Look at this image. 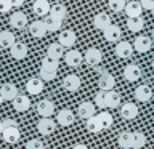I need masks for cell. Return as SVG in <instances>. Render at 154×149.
<instances>
[{"instance_id": "obj_43", "label": "cell", "mask_w": 154, "mask_h": 149, "mask_svg": "<svg viewBox=\"0 0 154 149\" xmlns=\"http://www.w3.org/2000/svg\"><path fill=\"white\" fill-rule=\"evenodd\" d=\"M3 127L7 128V127H18V123H16V120H13V119H5L3 120Z\"/></svg>"}, {"instance_id": "obj_17", "label": "cell", "mask_w": 154, "mask_h": 149, "mask_svg": "<svg viewBox=\"0 0 154 149\" xmlns=\"http://www.w3.org/2000/svg\"><path fill=\"white\" fill-rule=\"evenodd\" d=\"M111 18H109V14L108 13H98V14H95V18H93V26L98 29V31H104L108 26H111Z\"/></svg>"}, {"instance_id": "obj_41", "label": "cell", "mask_w": 154, "mask_h": 149, "mask_svg": "<svg viewBox=\"0 0 154 149\" xmlns=\"http://www.w3.org/2000/svg\"><path fill=\"white\" fill-rule=\"evenodd\" d=\"M13 7L11 0H0V13H7Z\"/></svg>"}, {"instance_id": "obj_2", "label": "cell", "mask_w": 154, "mask_h": 149, "mask_svg": "<svg viewBox=\"0 0 154 149\" xmlns=\"http://www.w3.org/2000/svg\"><path fill=\"white\" fill-rule=\"evenodd\" d=\"M114 77H112V74H109V72H106V71H103L100 74V77H98V88L100 90H103V91H109V90H112L114 88Z\"/></svg>"}, {"instance_id": "obj_8", "label": "cell", "mask_w": 154, "mask_h": 149, "mask_svg": "<svg viewBox=\"0 0 154 149\" xmlns=\"http://www.w3.org/2000/svg\"><path fill=\"white\" fill-rule=\"evenodd\" d=\"M75 38H77V37H75V32L71 31V29H66V31H63V32L60 34L58 42H60L64 48H71V47H74Z\"/></svg>"}, {"instance_id": "obj_50", "label": "cell", "mask_w": 154, "mask_h": 149, "mask_svg": "<svg viewBox=\"0 0 154 149\" xmlns=\"http://www.w3.org/2000/svg\"><path fill=\"white\" fill-rule=\"evenodd\" d=\"M152 37H154V29H152Z\"/></svg>"}, {"instance_id": "obj_46", "label": "cell", "mask_w": 154, "mask_h": 149, "mask_svg": "<svg viewBox=\"0 0 154 149\" xmlns=\"http://www.w3.org/2000/svg\"><path fill=\"white\" fill-rule=\"evenodd\" d=\"M5 101V98H3V93H2V88H0V104H2Z\"/></svg>"}, {"instance_id": "obj_35", "label": "cell", "mask_w": 154, "mask_h": 149, "mask_svg": "<svg viewBox=\"0 0 154 149\" xmlns=\"http://www.w3.org/2000/svg\"><path fill=\"white\" fill-rule=\"evenodd\" d=\"M58 66H60V59H56V58H51V56H48V55L42 59V64H40V67L55 69V71H58Z\"/></svg>"}, {"instance_id": "obj_29", "label": "cell", "mask_w": 154, "mask_h": 149, "mask_svg": "<svg viewBox=\"0 0 154 149\" xmlns=\"http://www.w3.org/2000/svg\"><path fill=\"white\" fill-rule=\"evenodd\" d=\"M0 88H2V93H3L5 101H13L18 96V88L13 84H3Z\"/></svg>"}, {"instance_id": "obj_44", "label": "cell", "mask_w": 154, "mask_h": 149, "mask_svg": "<svg viewBox=\"0 0 154 149\" xmlns=\"http://www.w3.org/2000/svg\"><path fill=\"white\" fill-rule=\"evenodd\" d=\"M13 7H21V5L24 3V0H11Z\"/></svg>"}, {"instance_id": "obj_33", "label": "cell", "mask_w": 154, "mask_h": 149, "mask_svg": "<svg viewBox=\"0 0 154 149\" xmlns=\"http://www.w3.org/2000/svg\"><path fill=\"white\" fill-rule=\"evenodd\" d=\"M43 21H45V26H47V29H48V32H56V31H60L61 23H63V21H60V19L50 16V14H48V16L43 19Z\"/></svg>"}, {"instance_id": "obj_34", "label": "cell", "mask_w": 154, "mask_h": 149, "mask_svg": "<svg viewBox=\"0 0 154 149\" xmlns=\"http://www.w3.org/2000/svg\"><path fill=\"white\" fill-rule=\"evenodd\" d=\"M146 144V135L141 132H133V149H143Z\"/></svg>"}, {"instance_id": "obj_48", "label": "cell", "mask_w": 154, "mask_h": 149, "mask_svg": "<svg viewBox=\"0 0 154 149\" xmlns=\"http://www.w3.org/2000/svg\"><path fill=\"white\" fill-rule=\"evenodd\" d=\"M151 66H152V69H154V58H152V62H151Z\"/></svg>"}, {"instance_id": "obj_12", "label": "cell", "mask_w": 154, "mask_h": 149, "mask_svg": "<svg viewBox=\"0 0 154 149\" xmlns=\"http://www.w3.org/2000/svg\"><path fill=\"white\" fill-rule=\"evenodd\" d=\"M141 77V69L137 64H128L124 69V79L127 82H137Z\"/></svg>"}, {"instance_id": "obj_13", "label": "cell", "mask_w": 154, "mask_h": 149, "mask_svg": "<svg viewBox=\"0 0 154 149\" xmlns=\"http://www.w3.org/2000/svg\"><path fill=\"white\" fill-rule=\"evenodd\" d=\"M29 108H31V101H29V98L26 95H18L13 99V109L16 112H26Z\"/></svg>"}, {"instance_id": "obj_39", "label": "cell", "mask_w": 154, "mask_h": 149, "mask_svg": "<svg viewBox=\"0 0 154 149\" xmlns=\"http://www.w3.org/2000/svg\"><path fill=\"white\" fill-rule=\"evenodd\" d=\"M95 106H98V108H108L106 106V91H103V90H100L98 93L95 95Z\"/></svg>"}, {"instance_id": "obj_26", "label": "cell", "mask_w": 154, "mask_h": 149, "mask_svg": "<svg viewBox=\"0 0 154 149\" xmlns=\"http://www.w3.org/2000/svg\"><path fill=\"white\" fill-rule=\"evenodd\" d=\"M16 43V37L10 31H2L0 32V47L2 48H11Z\"/></svg>"}, {"instance_id": "obj_25", "label": "cell", "mask_w": 154, "mask_h": 149, "mask_svg": "<svg viewBox=\"0 0 154 149\" xmlns=\"http://www.w3.org/2000/svg\"><path fill=\"white\" fill-rule=\"evenodd\" d=\"M106 106L111 109L119 108L120 106V93H117V91H114V90L106 91Z\"/></svg>"}, {"instance_id": "obj_38", "label": "cell", "mask_w": 154, "mask_h": 149, "mask_svg": "<svg viewBox=\"0 0 154 149\" xmlns=\"http://www.w3.org/2000/svg\"><path fill=\"white\" fill-rule=\"evenodd\" d=\"M108 5L109 8L112 10V11H122V10H125V5H127V2L125 0H108Z\"/></svg>"}, {"instance_id": "obj_18", "label": "cell", "mask_w": 154, "mask_h": 149, "mask_svg": "<svg viewBox=\"0 0 154 149\" xmlns=\"http://www.w3.org/2000/svg\"><path fill=\"white\" fill-rule=\"evenodd\" d=\"M2 136H3V139H5L8 144H14V143H18V139H19V136H21V133H19L18 127H7V128L3 130Z\"/></svg>"}, {"instance_id": "obj_16", "label": "cell", "mask_w": 154, "mask_h": 149, "mask_svg": "<svg viewBox=\"0 0 154 149\" xmlns=\"http://www.w3.org/2000/svg\"><path fill=\"white\" fill-rule=\"evenodd\" d=\"M10 53H11V56H13V59H24V58L27 56V47H26V43H23V42H16L14 45L10 48Z\"/></svg>"}, {"instance_id": "obj_27", "label": "cell", "mask_w": 154, "mask_h": 149, "mask_svg": "<svg viewBox=\"0 0 154 149\" xmlns=\"http://www.w3.org/2000/svg\"><path fill=\"white\" fill-rule=\"evenodd\" d=\"M119 146L122 149H132L133 147V133L130 132H122L117 138Z\"/></svg>"}, {"instance_id": "obj_49", "label": "cell", "mask_w": 154, "mask_h": 149, "mask_svg": "<svg viewBox=\"0 0 154 149\" xmlns=\"http://www.w3.org/2000/svg\"><path fill=\"white\" fill-rule=\"evenodd\" d=\"M151 11H152V16H154V8H152V10H151Z\"/></svg>"}, {"instance_id": "obj_1", "label": "cell", "mask_w": 154, "mask_h": 149, "mask_svg": "<svg viewBox=\"0 0 154 149\" xmlns=\"http://www.w3.org/2000/svg\"><path fill=\"white\" fill-rule=\"evenodd\" d=\"M37 130L40 135H43V136H48V135H51L56 130V123L53 122L50 117H42L37 122Z\"/></svg>"}, {"instance_id": "obj_24", "label": "cell", "mask_w": 154, "mask_h": 149, "mask_svg": "<svg viewBox=\"0 0 154 149\" xmlns=\"http://www.w3.org/2000/svg\"><path fill=\"white\" fill-rule=\"evenodd\" d=\"M141 3L140 2H128L125 5V14H127V18H137V16H141Z\"/></svg>"}, {"instance_id": "obj_21", "label": "cell", "mask_w": 154, "mask_h": 149, "mask_svg": "<svg viewBox=\"0 0 154 149\" xmlns=\"http://www.w3.org/2000/svg\"><path fill=\"white\" fill-rule=\"evenodd\" d=\"M50 8L51 7L48 3V0H35L32 5V10L37 16H47V14H50Z\"/></svg>"}, {"instance_id": "obj_23", "label": "cell", "mask_w": 154, "mask_h": 149, "mask_svg": "<svg viewBox=\"0 0 154 149\" xmlns=\"http://www.w3.org/2000/svg\"><path fill=\"white\" fill-rule=\"evenodd\" d=\"M133 45H130L128 42H119L117 45H116V55L119 58H130L133 53Z\"/></svg>"}, {"instance_id": "obj_28", "label": "cell", "mask_w": 154, "mask_h": 149, "mask_svg": "<svg viewBox=\"0 0 154 149\" xmlns=\"http://www.w3.org/2000/svg\"><path fill=\"white\" fill-rule=\"evenodd\" d=\"M50 16L60 19V21H64V19L67 18V10H66L64 5L56 3V5H53V7L50 8Z\"/></svg>"}, {"instance_id": "obj_20", "label": "cell", "mask_w": 154, "mask_h": 149, "mask_svg": "<svg viewBox=\"0 0 154 149\" xmlns=\"http://www.w3.org/2000/svg\"><path fill=\"white\" fill-rule=\"evenodd\" d=\"M82 55H80V51H77V50H69L64 55V61H66V64H69L71 67H79L80 66V62H82Z\"/></svg>"}, {"instance_id": "obj_40", "label": "cell", "mask_w": 154, "mask_h": 149, "mask_svg": "<svg viewBox=\"0 0 154 149\" xmlns=\"http://www.w3.org/2000/svg\"><path fill=\"white\" fill-rule=\"evenodd\" d=\"M26 149H43V144L40 139H31V141H27Z\"/></svg>"}, {"instance_id": "obj_5", "label": "cell", "mask_w": 154, "mask_h": 149, "mask_svg": "<svg viewBox=\"0 0 154 149\" xmlns=\"http://www.w3.org/2000/svg\"><path fill=\"white\" fill-rule=\"evenodd\" d=\"M63 88L66 91H77L80 88V77L75 75V74H69L67 77H64V80H63Z\"/></svg>"}, {"instance_id": "obj_4", "label": "cell", "mask_w": 154, "mask_h": 149, "mask_svg": "<svg viewBox=\"0 0 154 149\" xmlns=\"http://www.w3.org/2000/svg\"><path fill=\"white\" fill-rule=\"evenodd\" d=\"M74 119H75V115L71 109H61L60 112L56 114V122L60 125H63V127H69V125H72L74 123Z\"/></svg>"}, {"instance_id": "obj_14", "label": "cell", "mask_w": 154, "mask_h": 149, "mask_svg": "<svg viewBox=\"0 0 154 149\" xmlns=\"http://www.w3.org/2000/svg\"><path fill=\"white\" fill-rule=\"evenodd\" d=\"M120 115L125 120H133L138 115V108L135 103H125L122 108H120Z\"/></svg>"}, {"instance_id": "obj_47", "label": "cell", "mask_w": 154, "mask_h": 149, "mask_svg": "<svg viewBox=\"0 0 154 149\" xmlns=\"http://www.w3.org/2000/svg\"><path fill=\"white\" fill-rule=\"evenodd\" d=\"M3 130H5V127H3V122H0V135L3 133Z\"/></svg>"}, {"instance_id": "obj_42", "label": "cell", "mask_w": 154, "mask_h": 149, "mask_svg": "<svg viewBox=\"0 0 154 149\" xmlns=\"http://www.w3.org/2000/svg\"><path fill=\"white\" fill-rule=\"evenodd\" d=\"M141 7H143V10H149V11H151V10L154 8V0H141Z\"/></svg>"}, {"instance_id": "obj_10", "label": "cell", "mask_w": 154, "mask_h": 149, "mask_svg": "<svg viewBox=\"0 0 154 149\" xmlns=\"http://www.w3.org/2000/svg\"><path fill=\"white\" fill-rule=\"evenodd\" d=\"M101 59H103V55H101V51L98 50V48H88V50L85 51V61H87V64L96 67L101 62Z\"/></svg>"}, {"instance_id": "obj_15", "label": "cell", "mask_w": 154, "mask_h": 149, "mask_svg": "<svg viewBox=\"0 0 154 149\" xmlns=\"http://www.w3.org/2000/svg\"><path fill=\"white\" fill-rule=\"evenodd\" d=\"M77 114H79V117L82 119H90L95 115V104L90 103V101H84V103H80L79 109H77Z\"/></svg>"}, {"instance_id": "obj_11", "label": "cell", "mask_w": 154, "mask_h": 149, "mask_svg": "<svg viewBox=\"0 0 154 149\" xmlns=\"http://www.w3.org/2000/svg\"><path fill=\"white\" fill-rule=\"evenodd\" d=\"M103 32H104L106 40L111 42V43L119 42V38L122 37V31H120V27H119V26H116V24H111V26H108Z\"/></svg>"}, {"instance_id": "obj_19", "label": "cell", "mask_w": 154, "mask_h": 149, "mask_svg": "<svg viewBox=\"0 0 154 149\" xmlns=\"http://www.w3.org/2000/svg\"><path fill=\"white\" fill-rule=\"evenodd\" d=\"M26 24H27V16L21 11L13 13L10 16V26L14 29H23V27H26Z\"/></svg>"}, {"instance_id": "obj_32", "label": "cell", "mask_w": 154, "mask_h": 149, "mask_svg": "<svg viewBox=\"0 0 154 149\" xmlns=\"http://www.w3.org/2000/svg\"><path fill=\"white\" fill-rule=\"evenodd\" d=\"M85 128L88 130L90 133H98L103 130V125L100 123V120L96 115H93V117H90V119H87V122H85Z\"/></svg>"}, {"instance_id": "obj_45", "label": "cell", "mask_w": 154, "mask_h": 149, "mask_svg": "<svg viewBox=\"0 0 154 149\" xmlns=\"http://www.w3.org/2000/svg\"><path fill=\"white\" fill-rule=\"evenodd\" d=\"M72 149H88V147H87L85 144H80V143H77V144H74V147H72Z\"/></svg>"}, {"instance_id": "obj_37", "label": "cell", "mask_w": 154, "mask_h": 149, "mask_svg": "<svg viewBox=\"0 0 154 149\" xmlns=\"http://www.w3.org/2000/svg\"><path fill=\"white\" fill-rule=\"evenodd\" d=\"M96 117H98L100 123L103 125V130L104 128H109L111 125H112V115H111L109 112H104V111H103V112H100Z\"/></svg>"}, {"instance_id": "obj_9", "label": "cell", "mask_w": 154, "mask_h": 149, "mask_svg": "<svg viewBox=\"0 0 154 149\" xmlns=\"http://www.w3.org/2000/svg\"><path fill=\"white\" fill-rule=\"evenodd\" d=\"M29 32H31V35H34L35 38H42L45 37V34L48 32V29L45 26V21H34L31 23V26H29Z\"/></svg>"}, {"instance_id": "obj_36", "label": "cell", "mask_w": 154, "mask_h": 149, "mask_svg": "<svg viewBox=\"0 0 154 149\" xmlns=\"http://www.w3.org/2000/svg\"><path fill=\"white\" fill-rule=\"evenodd\" d=\"M58 71L55 69H47V67H40V72H38V77L43 80V82H48V80H53L56 77Z\"/></svg>"}, {"instance_id": "obj_6", "label": "cell", "mask_w": 154, "mask_h": 149, "mask_svg": "<svg viewBox=\"0 0 154 149\" xmlns=\"http://www.w3.org/2000/svg\"><path fill=\"white\" fill-rule=\"evenodd\" d=\"M55 112V103L50 99H42L40 103L37 104V114L42 115V117H50Z\"/></svg>"}, {"instance_id": "obj_31", "label": "cell", "mask_w": 154, "mask_h": 149, "mask_svg": "<svg viewBox=\"0 0 154 149\" xmlns=\"http://www.w3.org/2000/svg\"><path fill=\"white\" fill-rule=\"evenodd\" d=\"M47 55L51 56V58H56V59H60V58L64 55V47H63L60 42H58V43H51V45H48V48H47Z\"/></svg>"}, {"instance_id": "obj_22", "label": "cell", "mask_w": 154, "mask_h": 149, "mask_svg": "<svg viewBox=\"0 0 154 149\" xmlns=\"http://www.w3.org/2000/svg\"><path fill=\"white\" fill-rule=\"evenodd\" d=\"M152 96V90L149 88L148 85H140L137 90H135V99L140 101V103H144V101H149Z\"/></svg>"}, {"instance_id": "obj_30", "label": "cell", "mask_w": 154, "mask_h": 149, "mask_svg": "<svg viewBox=\"0 0 154 149\" xmlns=\"http://www.w3.org/2000/svg\"><path fill=\"white\" fill-rule=\"evenodd\" d=\"M127 27L128 31L132 32H140L141 29L144 27V21L141 16H137V18H127Z\"/></svg>"}, {"instance_id": "obj_3", "label": "cell", "mask_w": 154, "mask_h": 149, "mask_svg": "<svg viewBox=\"0 0 154 149\" xmlns=\"http://www.w3.org/2000/svg\"><path fill=\"white\" fill-rule=\"evenodd\" d=\"M26 91L29 95H38L43 91V80L40 77H32L26 82Z\"/></svg>"}, {"instance_id": "obj_7", "label": "cell", "mask_w": 154, "mask_h": 149, "mask_svg": "<svg viewBox=\"0 0 154 149\" xmlns=\"http://www.w3.org/2000/svg\"><path fill=\"white\" fill-rule=\"evenodd\" d=\"M151 45H152V42H151V38L146 37V35H140L135 38V42H133V48H135V51H138V53H146L151 50Z\"/></svg>"}]
</instances>
